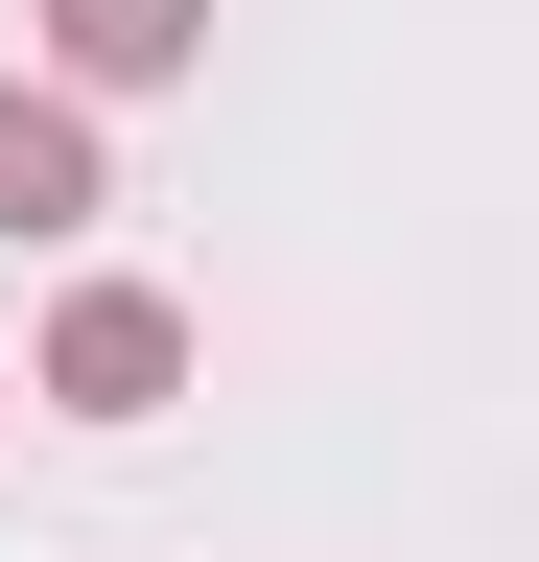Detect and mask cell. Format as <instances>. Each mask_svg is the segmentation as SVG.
Wrapping results in <instances>:
<instances>
[{"mask_svg": "<svg viewBox=\"0 0 539 562\" xmlns=\"http://www.w3.org/2000/svg\"><path fill=\"white\" fill-rule=\"evenodd\" d=\"M24 398L47 422H165L188 398V305H165V281H71V305L24 328Z\"/></svg>", "mask_w": 539, "mask_h": 562, "instance_id": "6da1fadb", "label": "cell"}, {"mask_svg": "<svg viewBox=\"0 0 539 562\" xmlns=\"http://www.w3.org/2000/svg\"><path fill=\"white\" fill-rule=\"evenodd\" d=\"M94 211H117V140H94V94L0 70V235H94Z\"/></svg>", "mask_w": 539, "mask_h": 562, "instance_id": "7a4b0ae2", "label": "cell"}, {"mask_svg": "<svg viewBox=\"0 0 539 562\" xmlns=\"http://www.w3.org/2000/svg\"><path fill=\"white\" fill-rule=\"evenodd\" d=\"M0 398H24V351H0Z\"/></svg>", "mask_w": 539, "mask_h": 562, "instance_id": "277c9868", "label": "cell"}, {"mask_svg": "<svg viewBox=\"0 0 539 562\" xmlns=\"http://www.w3.org/2000/svg\"><path fill=\"white\" fill-rule=\"evenodd\" d=\"M212 70V0H47V94H165Z\"/></svg>", "mask_w": 539, "mask_h": 562, "instance_id": "3957f363", "label": "cell"}]
</instances>
